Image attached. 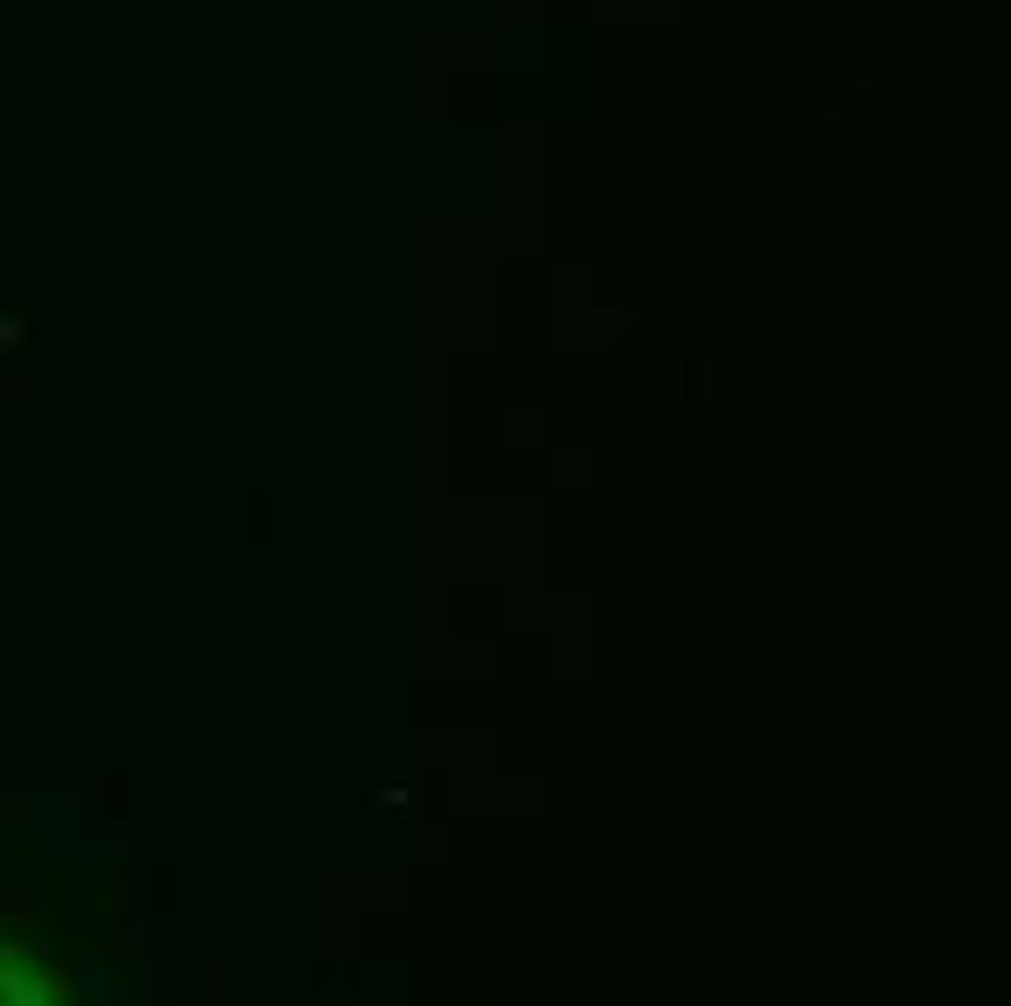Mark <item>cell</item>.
<instances>
[{
	"mask_svg": "<svg viewBox=\"0 0 1011 1006\" xmlns=\"http://www.w3.org/2000/svg\"><path fill=\"white\" fill-rule=\"evenodd\" d=\"M18 338H23V326H18L12 315H0V349H12Z\"/></svg>",
	"mask_w": 1011,
	"mask_h": 1006,
	"instance_id": "cell-1",
	"label": "cell"
}]
</instances>
